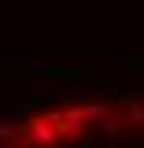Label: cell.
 Returning a JSON list of instances; mask_svg holds the SVG:
<instances>
[{
  "mask_svg": "<svg viewBox=\"0 0 144 148\" xmlns=\"http://www.w3.org/2000/svg\"><path fill=\"white\" fill-rule=\"evenodd\" d=\"M55 137H59V130H55L52 119H37L33 130H30V141H33V145H52Z\"/></svg>",
  "mask_w": 144,
  "mask_h": 148,
  "instance_id": "obj_1",
  "label": "cell"
}]
</instances>
